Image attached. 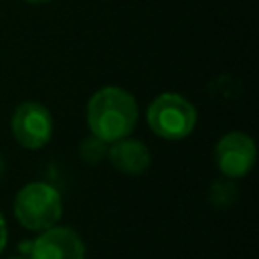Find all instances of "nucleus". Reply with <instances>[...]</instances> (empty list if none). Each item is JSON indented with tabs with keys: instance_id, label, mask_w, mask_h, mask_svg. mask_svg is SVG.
I'll return each mask as SVG.
<instances>
[{
	"instance_id": "nucleus-1",
	"label": "nucleus",
	"mask_w": 259,
	"mask_h": 259,
	"mask_svg": "<svg viewBox=\"0 0 259 259\" xmlns=\"http://www.w3.org/2000/svg\"><path fill=\"white\" fill-rule=\"evenodd\" d=\"M87 127L91 136L111 144L132 134L138 123L136 97L123 87L107 85L97 89L87 101Z\"/></svg>"
},
{
	"instance_id": "nucleus-2",
	"label": "nucleus",
	"mask_w": 259,
	"mask_h": 259,
	"mask_svg": "<svg viewBox=\"0 0 259 259\" xmlns=\"http://www.w3.org/2000/svg\"><path fill=\"white\" fill-rule=\"evenodd\" d=\"M12 210L26 231L40 233L59 225L63 217V198L49 182H28L16 192Z\"/></svg>"
},
{
	"instance_id": "nucleus-3",
	"label": "nucleus",
	"mask_w": 259,
	"mask_h": 259,
	"mask_svg": "<svg viewBox=\"0 0 259 259\" xmlns=\"http://www.w3.org/2000/svg\"><path fill=\"white\" fill-rule=\"evenodd\" d=\"M146 119L156 136L164 140H184L194 132L196 107L184 95L166 91L152 99Z\"/></svg>"
},
{
	"instance_id": "nucleus-4",
	"label": "nucleus",
	"mask_w": 259,
	"mask_h": 259,
	"mask_svg": "<svg viewBox=\"0 0 259 259\" xmlns=\"http://www.w3.org/2000/svg\"><path fill=\"white\" fill-rule=\"evenodd\" d=\"M10 132L22 148L40 150L53 136L51 111L38 101H24L14 109L10 117Z\"/></svg>"
},
{
	"instance_id": "nucleus-5",
	"label": "nucleus",
	"mask_w": 259,
	"mask_h": 259,
	"mask_svg": "<svg viewBox=\"0 0 259 259\" xmlns=\"http://www.w3.org/2000/svg\"><path fill=\"white\" fill-rule=\"evenodd\" d=\"M257 160V148L249 134L227 132L214 146V162L225 178L237 180L247 176Z\"/></svg>"
},
{
	"instance_id": "nucleus-6",
	"label": "nucleus",
	"mask_w": 259,
	"mask_h": 259,
	"mask_svg": "<svg viewBox=\"0 0 259 259\" xmlns=\"http://www.w3.org/2000/svg\"><path fill=\"white\" fill-rule=\"evenodd\" d=\"M87 249L81 235L67 225H55L36 235L28 259H85Z\"/></svg>"
},
{
	"instance_id": "nucleus-7",
	"label": "nucleus",
	"mask_w": 259,
	"mask_h": 259,
	"mask_svg": "<svg viewBox=\"0 0 259 259\" xmlns=\"http://www.w3.org/2000/svg\"><path fill=\"white\" fill-rule=\"evenodd\" d=\"M117 172L127 176H140L150 166V150L146 144L138 138L125 136L121 140H115L107 146V158H105Z\"/></svg>"
},
{
	"instance_id": "nucleus-8",
	"label": "nucleus",
	"mask_w": 259,
	"mask_h": 259,
	"mask_svg": "<svg viewBox=\"0 0 259 259\" xmlns=\"http://www.w3.org/2000/svg\"><path fill=\"white\" fill-rule=\"evenodd\" d=\"M208 196H210V202H212L214 206H221V208L231 206V204L237 200V186H235V182H233L231 178H225V176H223L221 180H217V182L210 186Z\"/></svg>"
},
{
	"instance_id": "nucleus-9",
	"label": "nucleus",
	"mask_w": 259,
	"mask_h": 259,
	"mask_svg": "<svg viewBox=\"0 0 259 259\" xmlns=\"http://www.w3.org/2000/svg\"><path fill=\"white\" fill-rule=\"evenodd\" d=\"M107 146H109L107 142H103L95 136H89L79 144V156L87 164H99L107 158Z\"/></svg>"
},
{
	"instance_id": "nucleus-10",
	"label": "nucleus",
	"mask_w": 259,
	"mask_h": 259,
	"mask_svg": "<svg viewBox=\"0 0 259 259\" xmlns=\"http://www.w3.org/2000/svg\"><path fill=\"white\" fill-rule=\"evenodd\" d=\"M6 243H8V227H6V221H4V217L0 212V255L6 249Z\"/></svg>"
},
{
	"instance_id": "nucleus-11",
	"label": "nucleus",
	"mask_w": 259,
	"mask_h": 259,
	"mask_svg": "<svg viewBox=\"0 0 259 259\" xmlns=\"http://www.w3.org/2000/svg\"><path fill=\"white\" fill-rule=\"evenodd\" d=\"M28 4H45V2H51V0H24Z\"/></svg>"
},
{
	"instance_id": "nucleus-12",
	"label": "nucleus",
	"mask_w": 259,
	"mask_h": 259,
	"mask_svg": "<svg viewBox=\"0 0 259 259\" xmlns=\"http://www.w3.org/2000/svg\"><path fill=\"white\" fill-rule=\"evenodd\" d=\"M8 259H28V257H22V255H16V257H8Z\"/></svg>"
}]
</instances>
